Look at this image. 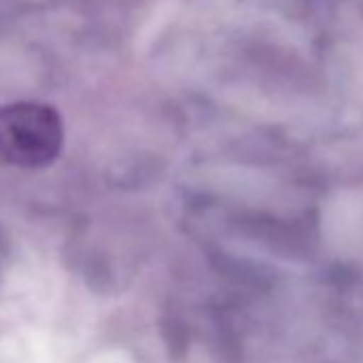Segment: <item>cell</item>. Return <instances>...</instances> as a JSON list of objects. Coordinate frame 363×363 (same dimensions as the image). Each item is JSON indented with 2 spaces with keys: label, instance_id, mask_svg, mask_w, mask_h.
Returning <instances> with one entry per match:
<instances>
[{
  "label": "cell",
  "instance_id": "obj_1",
  "mask_svg": "<svg viewBox=\"0 0 363 363\" xmlns=\"http://www.w3.org/2000/svg\"><path fill=\"white\" fill-rule=\"evenodd\" d=\"M60 113L45 103H11L0 107V164L41 169L62 150Z\"/></svg>",
  "mask_w": 363,
  "mask_h": 363
}]
</instances>
